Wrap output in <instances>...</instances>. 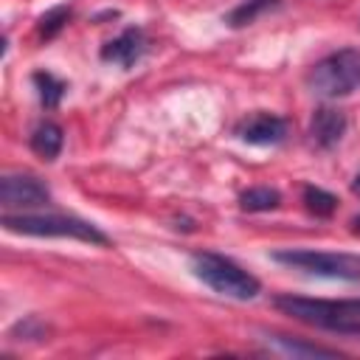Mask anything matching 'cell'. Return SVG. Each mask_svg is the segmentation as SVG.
I'll use <instances>...</instances> for the list:
<instances>
[{"label": "cell", "mask_w": 360, "mask_h": 360, "mask_svg": "<svg viewBox=\"0 0 360 360\" xmlns=\"http://www.w3.org/2000/svg\"><path fill=\"white\" fill-rule=\"evenodd\" d=\"M273 307L301 323L338 332V335H360V298H307V295H276Z\"/></svg>", "instance_id": "1"}, {"label": "cell", "mask_w": 360, "mask_h": 360, "mask_svg": "<svg viewBox=\"0 0 360 360\" xmlns=\"http://www.w3.org/2000/svg\"><path fill=\"white\" fill-rule=\"evenodd\" d=\"M191 273L208 284L214 292L225 295V298H236V301H250L262 292V284L253 273H248L245 267H239L233 259L222 256V253H194L191 256Z\"/></svg>", "instance_id": "2"}, {"label": "cell", "mask_w": 360, "mask_h": 360, "mask_svg": "<svg viewBox=\"0 0 360 360\" xmlns=\"http://www.w3.org/2000/svg\"><path fill=\"white\" fill-rule=\"evenodd\" d=\"M3 228L11 233H25V236H59V239H79L90 245H110V236L98 231L93 222L79 219V217H65V214H3Z\"/></svg>", "instance_id": "3"}, {"label": "cell", "mask_w": 360, "mask_h": 360, "mask_svg": "<svg viewBox=\"0 0 360 360\" xmlns=\"http://www.w3.org/2000/svg\"><path fill=\"white\" fill-rule=\"evenodd\" d=\"M309 93L321 98H343L360 90V48H340L323 59H318L307 70Z\"/></svg>", "instance_id": "4"}, {"label": "cell", "mask_w": 360, "mask_h": 360, "mask_svg": "<svg viewBox=\"0 0 360 360\" xmlns=\"http://www.w3.org/2000/svg\"><path fill=\"white\" fill-rule=\"evenodd\" d=\"M273 262L287 264L292 270L321 276V278H338V281H360V259L349 253H329V250H307V248H292V250H276Z\"/></svg>", "instance_id": "5"}, {"label": "cell", "mask_w": 360, "mask_h": 360, "mask_svg": "<svg viewBox=\"0 0 360 360\" xmlns=\"http://www.w3.org/2000/svg\"><path fill=\"white\" fill-rule=\"evenodd\" d=\"M0 202L6 208H39L51 202V188L37 174H3L0 180Z\"/></svg>", "instance_id": "6"}, {"label": "cell", "mask_w": 360, "mask_h": 360, "mask_svg": "<svg viewBox=\"0 0 360 360\" xmlns=\"http://www.w3.org/2000/svg\"><path fill=\"white\" fill-rule=\"evenodd\" d=\"M233 135L253 146H276L287 138V121L276 112L259 110V112H250L242 121H236Z\"/></svg>", "instance_id": "7"}, {"label": "cell", "mask_w": 360, "mask_h": 360, "mask_svg": "<svg viewBox=\"0 0 360 360\" xmlns=\"http://www.w3.org/2000/svg\"><path fill=\"white\" fill-rule=\"evenodd\" d=\"M346 112L338 110V107H318L309 118V141L318 146V149H332L343 141L346 135Z\"/></svg>", "instance_id": "8"}, {"label": "cell", "mask_w": 360, "mask_h": 360, "mask_svg": "<svg viewBox=\"0 0 360 360\" xmlns=\"http://www.w3.org/2000/svg\"><path fill=\"white\" fill-rule=\"evenodd\" d=\"M143 53H146V37L135 25L132 28H124L115 39H110L101 48V59L104 62H112V65H121V68H132Z\"/></svg>", "instance_id": "9"}, {"label": "cell", "mask_w": 360, "mask_h": 360, "mask_svg": "<svg viewBox=\"0 0 360 360\" xmlns=\"http://www.w3.org/2000/svg\"><path fill=\"white\" fill-rule=\"evenodd\" d=\"M62 146H65V132H62V127L56 121H39L34 127V132H31V149L42 160H48V163L56 160L59 152H62Z\"/></svg>", "instance_id": "10"}, {"label": "cell", "mask_w": 360, "mask_h": 360, "mask_svg": "<svg viewBox=\"0 0 360 360\" xmlns=\"http://www.w3.org/2000/svg\"><path fill=\"white\" fill-rule=\"evenodd\" d=\"M281 205V191L270 188V186H253L248 191L239 194V208L248 214H259V211H276Z\"/></svg>", "instance_id": "11"}, {"label": "cell", "mask_w": 360, "mask_h": 360, "mask_svg": "<svg viewBox=\"0 0 360 360\" xmlns=\"http://www.w3.org/2000/svg\"><path fill=\"white\" fill-rule=\"evenodd\" d=\"M31 82H34V87H37V93H39L42 107H45V110H56L59 101H62V96H65V90H68V84H65L62 79H56L53 73H48V70H37V73L31 76Z\"/></svg>", "instance_id": "12"}, {"label": "cell", "mask_w": 360, "mask_h": 360, "mask_svg": "<svg viewBox=\"0 0 360 360\" xmlns=\"http://www.w3.org/2000/svg\"><path fill=\"white\" fill-rule=\"evenodd\" d=\"M301 202H304V208H307L312 217H332V214L338 211V202H340V200H338L332 191L321 188V186H304Z\"/></svg>", "instance_id": "13"}, {"label": "cell", "mask_w": 360, "mask_h": 360, "mask_svg": "<svg viewBox=\"0 0 360 360\" xmlns=\"http://www.w3.org/2000/svg\"><path fill=\"white\" fill-rule=\"evenodd\" d=\"M270 340L276 346H281L287 354H301V357H338L340 354L338 349H326V346H318V343H301L290 335H270Z\"/></svg>", "instance_id": "14"}, {"label": "cell", "mask_w": 360, "mask_h": 360, "mask_svg": "<svg viewBox=\"0 0 360 360\" xmlns=\"http://www.w3.org/2000/svg\"><path fill=\"white\" fill-rule=\"evenodd\" d=\"M68 20H70V8L68 6H53V8H48L42 17H39V22H37V34H39V39H53L65 25H68Z\"/></svg>", "instance_id": "15"}, {"label": "cell", "mask_w": 360, "mask_h": 360, "mask_svg": "<svg viewBox=\"0 0 360 360\" xmlns=\"http://www.w3.org/2000/svg\"><path fill=\"white\" fill-rule=\"evenodd\" d=\"M270 6H276V0H245V3H239L231 14H228V25H233V28H242V25H248V22H253L262 11H267Z\"/></svg>", "instance_id": "16"}, {"label": "cell", "mask_w": 360, "mask_h": 360, "mask_svg": "<svg viewBox=\"0 0 360 360\" xmlns=\"http://www.w3.org/2000/svg\"><path fill=\"white\" fill-rule=\"evenodd\" d=\"M8 335H11L14 340H42V338L48 335V326H45L37 315H28L25 321H17Z\"/></svg>", "instance_id": "17"}, {"label": "cell", "mask_w": 360, "mask_h": 360, "mask_svg": "<svg viewBox=\"0 0 360 360\" xmlns=\"http://www.w3.org/2000/svg\"><path fill=\"white\" fill-rule=\"evenodd\" d=\"M352 191H354V194H357V197H360V172H357V177H354V180H352Z\"/></svg>", "instance_id": "18"}, {"label": "cell", "mask_w": 360, "mask_h": 360, "mask_svg": "<svg viewBox=\"0 0 360 360\" xmlns=\"http://www.w3.org/2000/svg\"><path fill=\"white\" fill-rule=\"evenodd\" d=\"M352 233H360V217L352 219Z\"/></svg>", "instance_id": "19"}]
</instances>
